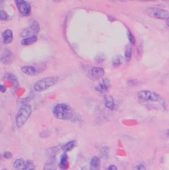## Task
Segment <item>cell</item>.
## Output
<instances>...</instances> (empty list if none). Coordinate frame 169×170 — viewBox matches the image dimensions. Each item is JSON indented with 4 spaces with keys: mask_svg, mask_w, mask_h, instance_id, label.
<instances>
[{
    "mask_svg": "<svg viewBox=\"0 0 169 170\" xmlns=\"http://www.w3.org/2000/svg\"><path fill=\"white\" fill-rule=\"evenodd\" d=\"M21 71L28 75H35L36 74V70L33 66H25L21 68Z\"/></svg>",
    "mask_w": 169,
    "mask_h": 170,
    "instance_id": "cell-16",
    "label": "cell"
},
{
    "mask_svg": "<svg viewBox=\"0 0 169 170\" xmlns=\"http://www.w3.org/2000/svg\"><path fill=\"white\" fill-rule=\"evenodd\" d=\"M53 114L59 120H68L73 117V111L69 105L65 103H59L54 107Z\"/></svg>",
    "mask_w": 169,
    "mask_h": 170,
    "instance_id": "cell-1",
    "label": "cell"
},
{
    "mask_svg": "<svg viewBox=\"0 0 169 170\" xmlns=\"http://www.w3.org/2000/svg\"><path fill=\"white\" fill-rule=\"evenodd\" d=\"M148 14L152 18L165 19L169 17V13L167 10L157 7H149L147 10Z\"/></svg>",
    "mask_w": 169,
    "mask_h": 170,
    "instance_id": "cell-4",
    "label": "cell"
},
{
    "mask_svg": "<svg viewBox=\"0 0 169 170\" xmlns=\"http://www.w3.org/2000/svg\"><path fill=\"white\" fill-rule=\"evenodd\" d=\"M122 63V59L121 56H117L115 58H114L112 60V64L114 67H118Z\"/></svg>",
    "mask_w": 169,
    "mask_h": 170,
    "instance_id": "cell-22",
    "label": "cell"
},
{
    "mask_svg": "<svg viewBox=\"0 0 169 170\" xmlns=\"http://www.w3.org/2000/svg\"><path fill=\"white\" fill-rule=\"evenodd\" d=\"M2 170H7L6 168H3Z\"/></svg>",
    "mask_w": 169,
    "mask_h": 170,
    "instance_id": "cell-33",
    "label": "cell"
},
{
    "mask_svg": "<svg viewBox=\"0 0 169 170\" xmlns=\"http://www.w3.org/2000/svg\"><path fill=\"white\" fill-rule=\"evenodd\" d=\"M3 156V158L5 159H10V158H12L13 156L12 153H11L10 152H5Z\"/></svg>",
    "mask_w": 169,
    "mask_h": 170,
    "instance_id": "cell-28",
    "label": "cell"
},
{
    "mask_svg": "<svg viewBox=\"0 0 169 170\" xmlns=\"http://www.w3.org/2000/svg\"><path fill=\"white\" fill-rule=\"evenodd\" d=\"M57 81H58L57 78L53 76L46 77V78H42L39 81H37L34 84L33 87L34 90L38 92L45 91L55 85Z\"/></svg>",
    "mask_w": 169,
    "mask_h": 170,
    "instance_id": "cell-3",
    "label": "cell"
},
{
    "mask_svg": "<svg viewBox=\"0 0 169 170\" xmlns=\"http://www.w3.org/2000/svg\"><path fill=\"white\" fill-rule=\"evenodd\" d=\"M39 31L40 26L39 23L36 21H33L29 27H27V28L21 31V36L24 38L36 36V35L39 33Z\"/></svg>",
    "mask_w": 169,
    "mask_h": 170,
    "instance_id": "cell-5",
    "label": "cell"
},
{
    "mask_svg": "<svg viewBox=\"0 0 169 170\" xmlns=\"http://www.w3.org/2000/svg\"><path fill=\"white\" fill-rule=\"evenodd\" d=\"M37 40H38V37L36 36H31V37L23 38V39L21 41V43L22 45L28 46V45H32V44L35 43V42H36Z\"/></svg>",
    "mask_w": 169,
    "mask_h": 170,
    "instance_id": "cell-17",
    "label": "cell"
},
{
    "mask_svg": "<svg viewBox=\"0 0 169 170\" xmlns=\"http://www.w3.org/2000/svg\"><path fill=\"white\" fill-rule=\"evenodd\" d=\"M76 146H77V142H76L75 140H72L67 142L66 144H65L62 146V148L64 152L66 153L68 152L72 151Z\"/></svg>",
    "mask_w": 169,
    "mask_h": 170,
    "instance_id": "cell-15",
    "label": "cell"
},
{
    "mask_svg": "<svg viewBox=\"0 0 169 170\" xmlns=\"http://www.w3.org/2000/svg\"><path fill=\"white\" fill-rule=\"evenodd\" d=\"M91 74L92 78L97 80L101 78L105 74V70L101 67H94L91 69Z\"/></svg>",
    "mask_w": 169,
    "mask_h": 170,
    "instance_id": "cell-10",
    "label": "cell"
},
{
    "mask_svg": "<svg viewBox=\"0 0 169 170\" xmlns=\"http://www.w3.org/2000/svg\"><path fill=\"white\" fill-rule=\"evenodd\" d=\"M105 107L110 110H113L115 108V103L114 98L111 95L105 96Z\"/></svg>",
    "mask_w": 169,
    "mask_h": 170,
    "instance_id": "cell-14",
    "label": "cell"
},
{
    "mask_svg": "<svg viewBox=\"0 0 169 170\" xmlns=\"http://www.w3.org/2000/svg\"><path fill=\"white\" fill-rule=\"evenodd\" d=\"M14 55L12 52L8 49L4 50L1 55V62L3 64H9L13 62Z\"/></svg>",
    "mask_w": 169,
    "mask_h": 170,
    "instance_id": "cell-8",
    "label": "cell"
},
{
    "mask_svg": "<svg viewBox=\"0 0 169 170\" xmlns=\"http://www.w3.org/2000/svg\"><path fill=\"white\" fill-rule=\"evenodd\" d=\"M15 4L17 5L19 13L22 15L25 16V17H28L31 14V7L28 2L24 1V0H16Z\"/></svg>",
    "mask_w": 169,
    "mask_h": 170,
    "instance_id": "cell-7",
    "label": "cell"
},
{
    "mask_svg": "<svg viewBox=\"0 0 169 170\" xmlns=\"http://www.w3.org/2000/svg\"><path fill=\"white\" fill-rule=\"evenodd\" d=\"M44 170H56L55 160L54 159L49 160L45 164Z\"/></svg>",
    "mask_w": 169,
    "mask_h": 170,
    "instance_id": "cell-18",
    "label": "cell"
},
{
    "mask_svg": "<svg viewBox=\"0 0 169 170\" xmlns=\"http://www.w3.org/2000/svg\"><path fill=\"white\" fill-rule=\"evenodd\" d=\"M22 170H35V166L32 160L26 161L25 166Z\"/></svg>",
    "mask_w": 169,
    "mask_h": 170,
    "instance_id": "cell-20",
    "label": "cell"
},
{
    "mask_svg": "<svg viewBox=\"0 0 169 170\" xmlns=\"http://www.w3.org/2000/svg\"><path fill=\"white\" fill-rule=\"evenodd\" d=\"M133 170H147V169L145 168V166L142 165V164H139V165L135 166Z\"/></svg>",
    "mask_w": 169,
    "mask_h": 170,
    "instance_id": "cell-27",
    "label": "cell"
},
{
    "mask_svg": "<svg viewBox=\"0 0 169 170\" xmlns=\"http://www.w3.org/2000/svg\"><path fill=\"white\" fill-rule=\"evenodd\" d=\"M138 97L141 100L145 101H157L159 100V95L155 93L148 91L142 90L138 93Z\"/></svg>",
    "mask_w": 169,
    "mask_h": 170,
    "instance_id": "cell-6",
    "label": "cell"
},
{
    "mask_svg": "<svg viewBox=\"0 0 169 170\" xmlns=\"http://www.w3.org/2000/svg\"><path fill=\"white\" fill-rule=\"evenodd\" d=\"M167 135L169 136V129L167 131Z\"/></svg>",
    "mask_w": 169,
    "mask_h": 170,
    "instance_id": "cell-32",
    "label": "cell"
},
{
    "mask_svg": "<svg viewBox=\"0 0 169 170\" xmlns=\"http://www.w3.org/2000/svg\"><path fill=\"white\" fill-rule=\"evenodd\" d=\"M7 78H8V80H9L11 81H12L15 85H18L17 79L13 74H7Z\"/></svg>",
    "mask_w": 169,
    "mask_h": 170,
    "instance_id": "cell-23",
    "label": "cell"
},
{
    "mask_svg": "<svg viewBox=\"0 0 169 170\" xmlns=\"http://www.w3.org/2000/svg\"><path fill=\"white\" fill-rule=\"evenodd\" d=\"M108 170H118V168L116 166L114 165H110L108 168Z\"/></svg>",
    "mask_w": 169,
    "mask_h": 170,
    "instance_id": "cell-29",
    "label": "cell"
},
{
    "mask_svg": "<svg viewBox=\"0 0 169 170\" xmlns=\"http://www.w3.org/2000/svg\"><path fill=\"white\" fill-rule=\"evenodd\" d=\"M25 162L23 160V159L18 158L17 160H15L13 162V168L16 169H23L24 166H25Z\"/></svg>",
    "mask_w": 169,
    "mask_h": 170,
    "instance_id": "cell-19",
    "label": "cell"
},
{
    "mask_svg": "<svg viewBox=\"0 0 169 170\" xmlns=\"http://www.w3.org/2000/svg\"><path fill=\"white\" fill-rule=\"evenodd\" d=\"M0 90H1V91L2 93H4V92L6 91V87L3 86V85H0Z\"/></svg>",
    "mask_w": 169,
    "mask_h": 170,
    "instance_id": "cell-30",
    "label": "cell"
},
{
    "mask_svg": "<svg viewBox=\"0 0 169 170\" xmlns=\"http://www.w3.org/2000/svg\"><path fill=\"white\" fill-rule=\"evenodd\" d=\"M105 59V56L103 55V54H100V55H98L96 57L95 60L97 63H102L103 61H104Z\"/></svg>",
    "mask_w": 169,
    "mask_h": 170,
    "instance_id": "cell-26",
    "label": "cell"
},
{
    "mask_svg": "<svg viewBox=\"0 0 169 170\" xmlns=\"http://www.w3.org/2000/svg\"><path fill=\"white\" fill-rule=\"evenodd\" d=\"M2 37L3 42L5 45H8L13 41V31L10 29H7L3 31L2 33Z\"/></svg>",
    "mask_w": 169,
    "mask_h": 170,
    "instance_id": "cell-12",
    "label": "cell"
},
{
    "mask_svg": "<svg viewBox=\"0 0 169 170\" xmlns=\"http://www.w3.org/2000/svg\"><path fill=\"white\" fill-rule=\"evenodd\" d=\"M69 162H68V156L65 152H64L61 156L60 162L59 163V167L62 170H66L69 168Z\"/></svg>",
    "mask_w": 169,
    "mask_h": 170,
    "instance_id": "cell-13",
    "label": "cell"
},
{
    "mask_svg": "<svg viewBox=\"0 0 169 170\" xmlns=\"http://www.w3.org/2000/svg\"><path fill=\"white\" fill-rule=\"evenodd\" d=\"M167 25L168 27H169V17L167 19Z\"/></svg>",
    "mask_w": 169,
    "mask_h": 170,
    "instance_id": "cell-31",
    "label": "cell"
},
{
    "mask_svg": "<svg viewBox=\"0 0 169 170\" xmlns=\"http://www.w3.org/2000/svg\"><path fill=\"white\" fill-rule=\"evenodd\" d=\"M32 112V107L28 104L21 106L15 117V123L18 128H21L28 120Z\"/></svg>",
    "mask_w": 169,
    "mask_h": 170,
    "instance_id": "cell-2",
    "label": "cell"
},
{
    "mask_svg": "<svg viewBox=\"0 0 169 170\" xmlns=\"http://www.w3.org/2000/svg\"><path fill=\"white\" fill-rule=\"evenodd\" d=\"M101 160L98 156H92L90 161L89 170H100Z\"/></svg>",
    "mask_w": 169,
    "mask_h": 170,
    "instance_id": "cell-11",
    "label": "cell"
},
{
    "mask_svg": "<svg viewBox=\"0 0 169 170\" xmlns=\"http://www.w3.org/2000/svg\"><path fill=\"white\" fill-rule=\"evenodd\" d=\"M0 19H1V20H7L9 19V15L8 14L4 12L3 10H2L1 12H0Z\"/></svg>",
    "mask_w": 169,
    "mask_h": 170,
    "instance_id": "cell-25",
    "label": "cell"
},
{
    "mask_svg": "<svg viewBox=\"0 0 169 170\" xmlns=\"http://www.w3.org/2000/svg\"><path fill=\"white\" fill-rule=\"evenodd\" d=\"M128 39L129 41V42L132 43V45H135V36H134V35L129 31H128Z\"/></svg>",
    "mask_w": 169,
    "mask_h": 170,
    "instance_id": "cell-24",
    "label": "cell"
},
{
    "mask_svg": "<svg viewBox=\"0 0 169 170\" xmlns=\"http://www.w3.org/2000/svg\"><path fill=\"white\" fill-rule=\"evenodd\" d=\"M132 46L128 45L126 47V51H125V58H126V60L127 62H129L131 60V58H132Z\"/></svg>",
    "mask_w": 169,
    "mask_h": 170,
    "instance_id": "cell-21",
    "label": "cell"
},
{
    "mask_svg": "<svg viewBox=\"0 0 169 170\" xmlns=\"http://www.w3.org/2000/svg\"><path fill=\"white\" fill-rule=\"evenodd\" d=\"M110 87V83L108 79H104L102 80L101 83L98 85L96 87L95 90L99 92H105L108 91Z\"/></svg>",
    "mask_w": 169,
    "mask_h": 170,
    "instance_id": "cell-9",
    "label": "cell"
}]
</instances>
